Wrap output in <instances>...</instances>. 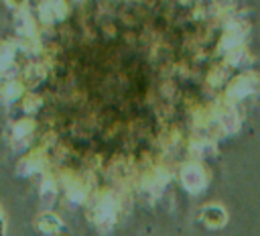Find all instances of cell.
<instances>
[{
	"instance_id": "277c9868",
	"label": "cell",
	"mask_w": 260,
	"mask_h": 236,
	"mask_svg": "<svg viewBox=\"0 0 260 236\" xmlns=\"http://www.w3.org/2000/svg\"><path fill=\"white\" fill-rule=\"evenodd\" d=\"M0 234H2V218H0Z\"/></svg>"
},
{
	"instance_id": "7a4b0ae2",
	"label": "cell",
	"mask_w": 260,
	"mask_h": 236,
	"mask_svg": "<svg viewBox=\"0 0 260 236\" xmlns=\"http://www.w3.org/2000/svg\"><path fill=\"white\" fill-rule=\"evenodd\" d=\"M183 181H185V185H187L189 189H199V187L203 185V175L199 173V169L189 167V169H185V173H183Z\"/></svg>"
},
{
	"instance_id": "6da1fadb",
	"label": "cell",
	"mask_w": 260,
	"mask_h": 236,
	"mask_svg": "<svg viewBox=\"0 0 260 236\" xmlns=\"http://www.w3.org/2000/svg\"><path fill=\"white\" fill-rule=\"evenodd\" d=\"M37 226H39V230H41L43 234H57V232L61 230V222H59L55 216H51V214L41 216V218L37 220Z\"/></svg>"
},
{
	"instance_id": "3957f363",
	"label": "cell",
	"mask_w": 260,
	"mask_h": 236,
	"mask_svg": "<svg viewBox=\"0 0 260 236\" xmlns=\"http://www.w3.org/2000/svg\"><path fill=\"white\" fill-rule=\"evenodd\" d=\"M203 220L209 226H219V224H223L225 216H223V210H219V208H205L203 210Z\"/></svg>"
}]
</instances>
